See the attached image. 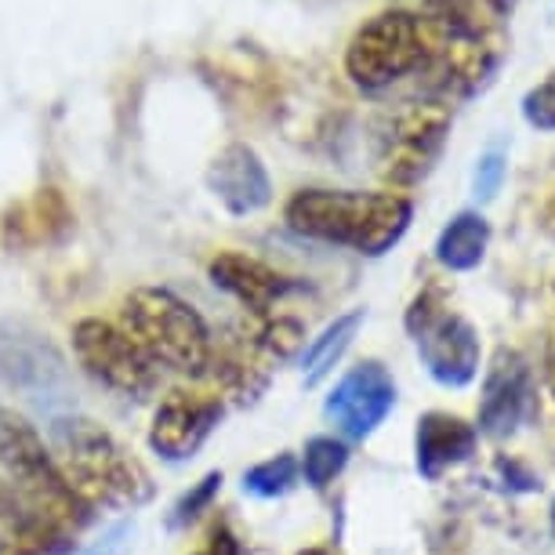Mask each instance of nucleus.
I'll return each mask as SVG.
<instances>
[{"label": "nucleus", "instance_id": "obj_12", "mask_svg": "<svg viewBox=\"0 0 555 555\" xmlns=\"http://www.w3.org/2000/svg\"><path fill=\"white\" fill-rule=\"evenodd\" d=\"M207 185L218 201L225 204V211L233 215H255L272 201V185L266 175V164L258 160V153L250 145H225L222 153L211 160L207 171Z\"/></svg>", "mask_w": 555, "mask_h": 555}, {"label": "nucleus", "instance_id": "obj_22", "mask_svg": "<svg viewBox=\"0 0 555 555\" xmlns=\"http://www.w3.org/2000/svg\"><path fill=\"white\" fill-rule=\"evenodd\" d=\"M522 117H527L530 128L555 131V73L544 77L538 88L527 91V99H522Z\"/></svg>", "mask_w": 555, "mask_h": 555}, {"label": "nucleus", "instance_id": "obj_21", "mask_svg": "<svg viewBox=\"0 0 555 555\" xmlns=\"http://www.w3.org/2000/svg\"><path fill=\"white\" fill-rule=\"evenodd\" d=\"M218 490H222V473H207L201 483L185 490V494L175 501L171 516H167L171 530H182V527H190V522L201 519L204 512L211 508V501L218 498Z\"/></svg>", "mask_w": 555, "mask_h": 555}, {"label": "nucleus", "instance_id": "obj_25", "mask_svg": "<svg viewBox=\"0 0 555 555\" xmlns=\"http://www.w3.org/2000/svg\"><path fill=\"white\" fill-rule=\"evenodd\" d=\"M196 555H240V541H236V533L222 522V527H215L211 541H207V548L196 552Z\"/></svg>", "mask_w": 555, "mask_h": 555}, {"label": "nucleus", "instance_id": "obj_26", "mask_svg": "<svg viewBox=\"0 0 555 555\" xmlns=\"http://www.w3.org/2000/svg\"><path fill=\"white\" fill-rule=\"evenodd\" d=\"M479 4H483L487 12L498 18V23H505V18L516 12V0H479Z\"/></svg>", "mask_w": 555, "mask_h": 555}, {"label": "nucleus", "instance_id": "obj_30", "mask_svg": "<svg viewBox=\"0 0 555 555\" xmlns=\"http://www.w3.org/2000/svg\"><path fill=\"white\" fill-rule=\"evenodd\" d=\"M552 522H555V505H552Z\"/></svg>", "mask_w": 555, "mask_h": 555}, {"label": "nucleus", "instance_id": "obj_18", "mask_svg": "<svg viewBox=\"0 0 555 555\" xmlns=\"http://www.w3.org/2000/svg\"><path fill=\"white\" fill-rule=\"evenodd\" d=\"M360 323H363V312L356 309V312H345V317H338L331 323L327 331L320 334L317 341L306 349V360H301V371H306V385H317L323 374H331L334 371V363L341 360L345 349L352 345L356 338V331H360Z\"/></svg>", "mask_w": 555, "mask_h": 555}, {"label": "nucleus", "instance_id": "obj_11", "mask_svg": "<svg viewBox=\"0 0 555 555\" xmlns=\"http://www.w3.org/2000/svg\"><path fill=\"white\" fill-rule=\"evenodd\" d=\"M396 406V382L382 363H360L327 396V417L349 439H366Z\"/></svg>", "mask_w": 555, "mask_h": 555}, {"label": "nucleus", "instance_id": "obj_2", "mask_svg": "<svg viewBox=\"0 0 555 555\" xmlns=\"http://www.w3.org/2000/svg\"><path fill=\"white\" fill-rule=\"evenodd\" d=\"M287 225L323 244L352 247L360 255H385L400 244L411 225L414 207L396 193H345V190H301L287 204Z\"/></svg>", "mask_w": 555, "mask_h": 555}, {"label": "nucleus", "instance_id": "obj_10", "mask_svg": "<svg viewBox=\"0 0 555 555\" xmlns=\"http://www.w3.org/2000/svg\"><path fill=\"white\" fill-rule=\"evenodd\" d=\"M222 422V400L204 392H171L156 406L150 447L164 461H190Z\"/></svg>", "mask_w": 555, "mask_h": 555}, {"label": "nucleus", "instance_id": "obj_19", "mask_svg": "<svg viewBox=\"0 0 555 555\" xmlns=\"http://www.w3.org/2000/svg\"><path fill=\"white\" fill-rule=\"evenodd\" d=\"M298 483V461L291 454L269 457L244 476V490L255 498H280Z\"/></svg>", "mask_w": 555, "mask_h": 555}, {"label": "nucleus", "instance_id": "obj_16", "mask_svg": "<svg viewBox=\"0 0 555 555\" xmlns=\"http://www.w3.org/2000/svg\"><path fill=\"white\" fill-rule=\"evenodd\" d=\"M73 222L66 201L55 190H40L34 201L18 204L4 218V244L8 247H40L55 244Z\"/></svg>", "mask_w": 555, "mask_h": 555}, {"label": "nucleus", "instance_id": "obj_9", "mask_svg": "<svg viewBox=\"0 0 555 555\" xmlns=\"http://www.w3.org/2000/svg\"><path fill=\"white\" fill-rule=\"evenodd\" d=\"M0 385L44 411L73 400L66 360L48 338L26 327H0Z\"/></svg>", "mask_w": 555, "mask_h": 555}, {"label": "nucleus", "instance_id": "obj_6", "mask_svg": "<svg viewBox=\"0 0 555 555\" xmlns=\"http://www.w3.org/2000/svg\"><path fill=\"white\" fill-rule=\"evenodd\" d=\"M406 331L414 334L417 352L428 366V374L439 385L461 389L479 371V338L457 312H450L439 298V291H425L414 298L406 312Z\"/></svg>", "mask_w": 555, "mask_h": 555}, {"label": "nucleus", "instance_id": "obj_8", "mask_svg": "<svg viewBox=\"0 0 555 555\" xmlns=\"http://www.w3.org/2000/svg\"><path fill=\"white\" fill-rule=\"evenodd\" d=\"M73 352L91 378L128 400H142L156 389V363L124 327H113L95 317L80 320L73 327Z\"/></svg>", "mask_w": 555, "mask_h": 555}, {"label": "nucleus", "instance_id": "obj_20", "mask_svg": "<svg viewBox=\"0 0 555 555\" xmlns=\"http://www.w3.org/2000/svg\"><path fill=\"white\" fill-rule=\"evenodd\" d=\"M345 461H349L345 443H338V439H331V436L312 439L306 447V483L323 490L345 468Z\"/></svg>", "mask_w": 555, "mask_h": 555}, {"label": "nucleus", "instance_id": "obj_7", "mask_svg": "<svg viewBox=\"0 0 555 555\" xmlns=\"http://www.w3.org/2000/svg\"><path fill=\"white\" fill-rule=\"evenodd\" d=\"M450 134V109L443 102H411L385 120L378 134L382 175L396 185H414L433 171Z\"/></svg>", "mask_w": 555, "mask_h": 555}, {"label": "nucleus", "instance_id": "obj_27", "mask_svg": "<svg viewBox=\"0 0 555 555\" xmlns=\"http://www.w3.org/2000/svg\"><path fill=\"white\" fill-rule=\"evenodd\" d=\"M0 555H40L37 548H29V544L15 541V538H0Z\"/></svg>", "mask_w": 555, "mask_h": 555}, {"label": "nucleus", "instance_id": "obj_1", "mask_svg": "<svg viewBox=\"0 0 555 555\" xmlns=\"http://www.w3.org/2000/svg\"><path fill=\"white\" fill-rule=\"evenodd\" d=\"M51 454L62 476L91 508H134L150 501L153 483L139 457L109 428L83 414H66L51 422Z\"/></svg>", "mask_w": 555, "mask_h": 555}, {"label": "nucleus", "instance_id": "obj_3", "mask_svg": "<svg viewBox=\"0 0 555 555\" xmlns=\"http://www.w3.org/2000/svg\"><path fill=\"white\" fill-rule=\"evenodd\" d=\"M0 465L8 473L12 494L37 516H44L66 533H77L91 522V505L69 487L40 433L8 406H0Z\"/></svg>", "mask_w": 555, "mask_h": 555}, {"label": "nucleus", "instance_id": "obj_4", "mask_svg": "<svg viewBox=\"0 0 555 555\" xmlns=\"http://www.w3.org/2000/svg\"><path fill=\"white\" fill-rule=\"evenodd\" d=\"M120 317L124 331L156 366L164 363L178 374H207L215 356L211 331L190 301L164 287H139L124 298Z\"/></svg>", "mask_w": 555, "mask_h": 555}, {"label": "nucleus", "instance_id": "obj_28", "mask_svg": "<svg viewBox=\"0 0 555 555\" xmlns=\"http://www.w3.org/2000/svg\"><path fill=\"white\" fill-rule=\"evenodd\" d=\"M541 225H544V233H548L555 240V196L548 201V207H544V215H541Z\"/></svg>", "mask_w": 555, "mask_h": 555}, {"label": "nucleus", "instance_id": "obj_23", "mask_svg": "<svg viewBox=\"0 0 555 555\" xmlns=\"http://www.w3.org/2000/svg\"><path fill=\"white\" fill-rule=\"evenodd\" d=\"M501 182H505V156L498 150L479 156V167H476V196L479 201H494Z\"/></svg>", "mask_w": 555, "mask_h": 555}, {"label": "nucleus", "instance_id": "obj_14", "mask_svg": "<svg viewBox=\"0 0 555 555\" xmlns=\"http://www.w3.org/2000/svg\"><path fill=\"white\" fill-rule=\"evenodd\" d=\"M530 403V371L516 352H501L494 371L487 378L483 406H479V422L490 436L516 433Z\"/></svg>", "mask_w": 555, "mask_h": 555}, {"label": "nucleus", "instance_id": "obj_29", "mask_svg": "<svg viewBox=\"0 0 555 555\" xmlns=\"http://www.w3.org/2000/svg\"><path fill=\"white\" fill-rule=\"evenodd\" d=\"M301 555H331V552H327V548H306Z\"/></svg>", "mask_w": 555, "mask_h": 555}, {"label": "nucleus", "instance_id": "obj_13", "mask_svg": "<svg viewBox=\"0 0 555 555\" xmlns=\"http://www.w3.org/2000/svg\"><path fill=\"white\" fill-rule=\"evenodd\" d=\"M211 280L215 287H222L225 295H233L240 306L250 312H269L280 298L291 295V280L280 276L276 269H269L266 261L236 255V250H225L211 261Z\"/></svg>", "mask_w": 555, "mask_h": 555}, {"label": "nucleus", "instance_id": "obj_5", "mask_svg": "<svg viewBox=\"0 0 555 555\" xmlns=\"http://www.w3.org/2000/svg\"><path fill=\"white\" fill-rule=\"evenodd\" d=\"M425 37L411 12H382L371 23H363L345 48V69L352 83L366 91H382L389 83L403 80L406 73L422 69Z\"/></svg>", "mask_w": 555, "mask_h": 555}, {"label": "nucleus", "instance_id": "obj_17", "mask_svg": "<svg viewBox=\"0 0 555 555\" xmlns=\"http://www.w3.org/2000/svg\"><path fill=\"white\" fill-rule=\"evenodd\" d=\"M487 240H490V225L483 215H457L443 233L436 240V258L443 261L447 269H476L487 255Z\"/></svg>", "mask_w": 555, "mask_h": 555}, {"label": "nucleus", "instance_id": "obj_15", "mask_svg": "<svg viewBox=\"0 0 555 555\" xmlns=\"http://www.w3.org/2000/svg\"><path fill=\"white\" fill-rule=\"evenodd\" d=\"M476 450V428L450 414H425L417 425V468L425 479H436L450 465H461Z\"/></svg>", "mask_w": 555, "mask_h": 555}, {"label": "nucleus", "instance_id": "obj_24", "mask_svg": "<svg viewBox=\"0 0 555 555\" xmlns=\"http://www.w3.org/2000/svg\"><path fill=\"white\" fill-rule=\"evenodd\" d=\"M131 538H134V522H120V527H113L106 538H99L88 552H80V555H124Z\"/></svg>", "mask_w": 555, "mask_h": 555}]
</instances>
